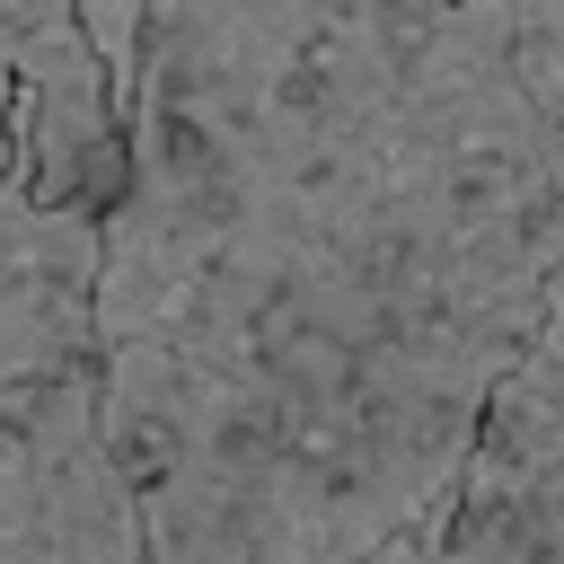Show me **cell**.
I'll return each instance as SVG.
<instances>
[{
    "label": "cell",
    "mask_w": 564,
    "mask_h": 564,
    "mask_svg": "<svg viewBox=\"0 0 564 564\" xmlns=\"http://www.w3.org/2000/svg\"><path fill=\"white\" fill-rule=\"evenodd\" d=\"M0 564H150L97 379L0 388Z\"/></svg>",
    "instance_id": "obj_3"
},
{
    "label": "cell",
    "mask_w": 564,
    "mask_h": 564,
    "mask_svg": "<svg viewBox=\"0 0 564 564\" xmlns=\"http://www.w3.org/2000/svg\"><path fill=\"white\" fill-rule=\"evenodd\" d=\"M132 115L70 0H0V203L115 212Z\"/></svg>",
    "instance_id": "obj_2"
},
{
    "label": "cell",
    "mask_w": 564,
    "mask_h": 564,
    "mask_svg": "<svg viewBox=\"0 0 564 564\" xmlns=\"http://www.w3.org/2000/svg\"><path fill=\"white\" fill-rule=\"evenodd\" d=\"M70 9H79L88 44H97V62H106V79H115L123 115H132V97H141V44H150L159 0H70Z\"/></svg>",
    "instance_id": "obj_6"
},
{
    "label": "cell",
    "mask_w": 564,
    "mask_h": 564,
    "mask_svg": "<svg viewBox=\"0 0 564 564\" xmlns=\"http://www.w3.org/2000/svg\"><path fill=\"white\" fill-rule=\"evenodd\" d=\"M432 564H564V264L529 352L502 370Z\"/></svg>",
    "instance_id": "obj_4"
},
{
    "label": "cell",
    "mask_w": 564,
    "mask_h": 564,
    "mask_svg": "<svg viewBox=\"0 0 564 564\" xmlns=\"http://www.w3.org/2000/svg\"><path fill=\"white\" fill-rule=\"evenodd\" d=\"M564 264V0H159L97 405L150 564H432Z\"/></svg>",
    "instance_id": "obj_1"
},
{
    "label": "cell",
    "mask_w": 564,
    "mask_h": 564,
    "mask_svg": "<svg viewBox=\"0 0 564 564\" xmlns=\"http://www.w3.org/2000/svg\"><path fill=\"white\" fill-rule=\"evenodd\" d=\"M106 212L0 203V388L97 379Z\"/></svg>",
    "instance_id": "obj_5"
}]
</instances>
